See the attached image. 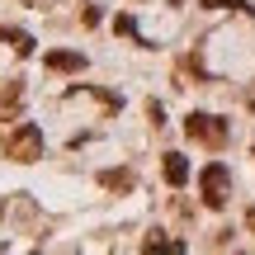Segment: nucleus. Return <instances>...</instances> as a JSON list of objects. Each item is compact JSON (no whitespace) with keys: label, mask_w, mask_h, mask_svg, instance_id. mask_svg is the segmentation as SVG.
<instances>
[{"label":"nucleus","mask_w":255,"mask_h":255,"mask_svg":"<svg viewBox=\"0 0 255 255\" xmlns=\"http://www.w3.org/2000/svg\"><path fill=\"white\" fill-rule=\"evenodd\" d=\"M38 156H43V128L38 123H14L5 132V161L28 165V161H38Z\"/></svg>","instance_id":"1"},{"label":"nucleus","mask_w":255,"mask_h":255,"mask_svg":"<svg viewBox=\"0 0 255 255\" xmlns=\"http://www.w3.org/2000/svg\"><path fill=\"white\" fill-rule=\"evenodd\" d=\"M199 194H203V208H227V199H232V170H227L222 161L203 165V175H199Z\"/></svg>","instance_id":"2"},{"label":"nucleus","mask_w":255,"mask_h":255,"mask_svg":"<svg viewBox=\"0 0 255 255\" xmlns=\"http://www.w3.org/2000/svg\"><path fill=\"white\" fill-rule=\"evenodd\" d=\"M184 132H189V142H203V146H227V123L213 119V114H189L184 119Z\"/></svg>","instance_id":"3"},{"label":"nucleus","mask_w":255,"mask_h":255,"mask_svg":"<svg viewBox=\"0 0 255 255\" xmlns=\"http://www.w3.org/2000/svg\"><path fill=\"white\" fill-rule=\"evenodd\" d=\"M19 104H24V85H19V81H0V123L14 119Z\"/></svg>","instance_id":"4"},{"label":"nucleus","mask_w":255,"mask_h":255,"mask_svg":"<svg viewBox=\"0 0 255 255\" xmlns=\"http://www.w3.org/2000/svg\"><path fill=\"white\" fill-rule=\"evenodd\" d=\"M43 62H47V71H81L85 57H81V52H47Z\"/></svg>","instance_id":"5"},{"label":"nucleus","mask_w":255,"mask_h":255,"mask_svg":"<svg viewBox=\"0 0 255 255\" xmlns=\"http://www.w3.org/2000/svg\"><path fill=\"white\" fill-rule=\"evenodd\" d=\"M165 180H170L175 189H180V184L189 180V161H184L180 151H170V156H165Z\"/></svg>","instance_id":"6"},{"label":"nucleus","mask_w":255,"mask_h":255,"mask_svg":"<svg viewBox=\"0 0 255 255\" xmlns=\"http://www.w3.org/2000/svg\"><path fill=\"white\" fill-rule=\"evenodd\" d=\"M0 43H14V52H33V38H28V33H19V28H0Z\"/></svg>","instance_id":"7"},{"label":"nucleus","mask_w":255,"mask_h":255,"mask_svg":"<svg viewBox=\"0 0 255 255\" xmlns=\"http://www.w3.org/2000/svg\"><path fill=\"white\" fill-rule=\"evenodd\" d=\"M100 184L104 189H132V170H104Z\"/></svg>","instance_id":"8"},{"label":"nucleus","mask_w":255,"mask_h":255,"mask_svg":"<svg viewBox=\"0 0 255 255\" xmlns=\"http://www.w3.org/2000/svg\"><path fill=\"white\" fill-rule=\"evenodd\" d=\"M146 251H184V246L170 241V237H161V232H151V237H146Z\"/></svg>","instance_id":"9"},{"label":"nucleus","mask_w":255,"mask_h":255,"mask_svg":"<svg viewBox=\"0 0 255 255\" xmlns=\"http://www.w3.org/2000/svg\"><path fill=\"white\" fill-rule=\"evenodd\" d=\"M246 227H251V232H255V208H246Z\"/></svg>","instance_id":"10"}]
</instances>
